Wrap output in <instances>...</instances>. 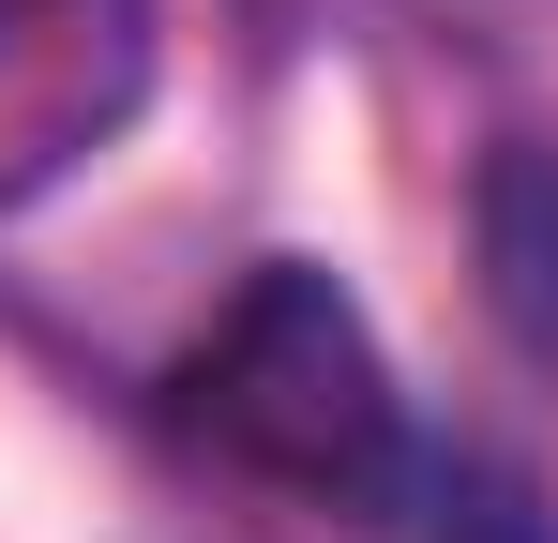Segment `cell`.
<instances>
[{"mask_svg":"<svg viewBox=\"0 0 558 543\" xmlns=\"http://www.w3.org/2000/svg\"><path fill=\"white\" fill-rule=\"evenodd\" d=\"M167 438L242 468V483H272V498H302V514H348V529H423L438 452H453L408 408L377 317L317 257H257L196 317V348L167 362Z\"/></svg>","mask_w":558,"mask_h":543,"instance_id":"cell-1","label":"cell"},{"mask_svg":"<svg viewBox=\"0 0 558 543\" xmlns=\"http://www.w3.org/2000/svg\"><path fill=\"white\" fill-rule=\"evenodd\" d=\"M483 302H498V333L558 377V152L544 136H513V152L483 167Z\"/></svg>","mask_w":558,"mask_h":543,"instance_id":"cell-3","label":"cell"},{"mask_svg":"<svg viewBox=\"0 0 558 543\" xmlns=\"http://www.w3.org/2000/svg\"><path fill=\"white\" fill-rule=\"evenodd\" d=\"M151 90V0H0V212L76 181Z\"/></svg>","mask_w":558,"mask_h":543,"instance_id":"cell-2","label":"cell"}]
</instances>
